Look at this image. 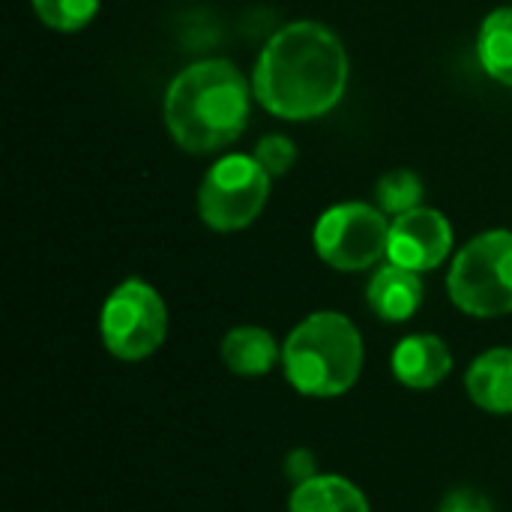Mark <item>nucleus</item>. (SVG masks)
I'll use <instances>...</instances> for the list:
<instances>
[{
  "instance_id": "6ab92c4d",
  "label": "nucleus",
  "mask_w": 512,
  "mask_h": 512,
  "mask_svg": "<svg viewBox=\"0 0 512 512\" xmlns=\"http://www.w3.org/2000/svg\"><path fill=\"white\" fill-rule=\"evenodd\" d=\"M285 474L291 477V483L294 486H300V483H306V480H312L315 474H318V468H315V456L309 453V450H291L288 453V459H285Z\"/></svg>"
},
{
  "instance_id": "7ed1b4c3",
  "label": "nucleus",
  "mask_w": 512,
  "mask_h": 512,
  "mask_svg": "<svg viewBox=\"0 0 512 512\" xmlns=\"http://www.w3.org/2000/svg\"><path fill=\"white\" fill-rule=\"evenodd\" d=\"M366 348L357 324L342 312H312L282 345L288 384L309 399L345 396L363 372Z\"/></svg>"
},
{
  "instance_id": "0eeeda50",
  "label": "nucleus",
  "mask_w": 512,
  "mask_h": 512,
  "mask_svg": "<svg viewBox=\"0 0 512 512\" xmlns=\"http://www.w3.org/2000/svg\"><path fill=\"white\" fill-rule=\"evenodd\" d=\"M312 243L327 267L342 273H360L387 258L390 219L378 204L342 201L318 216Z\"/></svg>"
},
{
  "instance_id": "f257e3e1",
  "label": "nucleus",
  "mask_w": 512,
  "mask_h": 512,
  "mask_svg": "<svg viewBox=\"0 0 512 512\" xmlns=\"http://www.w3.org/2000/svg\"><path fill=\"white\" fill-rule=\"evenodd\" d=\"M348 87L342 39L321 21H291L261 48L252 93L273 117L303 123L330 114Z\"/></svg>"
},
{
  "instance_id": "20e7f679",
  "label": "nucleus",
  "mask_w": 512,
  "mask_h": 512,
  "mask_svg": "<svg viewBox=\"0 0 512 512\" xmlns=\"http://www.w3.org/2000/svg\"><path fill=\"white\" fill-rule=\"evenodd\" d=\"M447 294L471 318L512 312V231H483L468 240L447 273Z\"/></svg>"
},
{
  "instance_id": "f8f14e48",
  "label": "nucleus",
  "mask_w": 512,
  "mask_h": 512,
  "mask_svg": "<svg viewBox=\"0 0 512 512\" xmlns=\"http://www.w3.org/2000/svg\"><path fill=\"white\" fill-rule=\"evenodd\" d=\"M222 360L237 378H264L282 363V348L273 333L255 324H240L222 339Z\"/></svg>"
},
{
  "instance_id": "dca6fc26",
  "label": "nucleus",
  "mask_w": 512,
  "mask_h": 512,
  "mask_svg": "<svg viewBox=\"0 0 512 512\" xmlns=\"http://www.w3.org/2000/svg\"><path fill=\"white\" fill-rule=\"evenodd\" d=\"M33 9L45 27L60 33H75L96 18L99 0H33Z\"/></svg>"
},
{
  "instance_id": "a211bd4d",
  "label": "nucleus",
  "mask_w": 512,
  "mask_h": 512,
  "mask_svg": "<svg viewBox=\"0 0 512 512\" xmlns=\"http://www.w3.org/2000/svg\"><path fill=\"white\" fill-rule=\"evenodd\" d=\"M438 512H495V507L486 498V492H480L474 486H456L444 495Z\"/></svg>"
},
{
  "instance_id": "1a4fd4ad",
  "label": "nucleus",
  "mask_w": 512,
  "mask_h": 512,
  "mask_svg": "<svg viewBox=\"0 0 512 512\" xmlns=\"http://www.w3.org/2000/svg\"><path fill=\"white\" fill-rule=\"evenodd\" d=\"M393 375L408 390H432L453 372V351L435 333H411L393 351Z\"/></svg>"
},
{
  "instance_id": "ddd939ff",
  "label": "nucleus",
  "mask_w": 512,
  "mask_h": 512,
  "mask_svg": "<svg viewBox=\"0 0 512 512\" xmlns=\"http://www.w3.org/2000/svg\"><path fill=\"white\" fill-rule=\"evenodd\" d=\"M288 512H372L366 492L339 474H315L294 486Z\"/></svg>"
},
{
  "instance_id": "f3484780",
  "label": "nucleus",
  "mask_w": 512,
  "mask_h": 512,
  "mask_svg": "<svg viewBox=\"0 0 512 512\" xmlns=\"http://www.w3.org/2000/svg\"><path fill=\"white\" fill-rule=\"evenodd\" d=\"M252 156L258 159V165H261L270 177H285V174L294 168V162H297V144H294L288 135L270 132V135H264V138L255 144Z\"/></svg>"
},
{
  "instance_id": "2eb2a0df",
  "label": "nucleus",
  "mask_w": 512,
  "mask_h": 512,
  "mask_svg": "<svg viewBox=\"0 0 512 512\" xmlns=\"http://www.w3.org/2000/svg\"><path fill=\"white\" fill-rule=\"evenodd\" d=\"M375 198H378V207L387 213V216H402L408 210H417L423 207V180L417 177V171L411 168H396L390 174H384L375 186Z\"/></svg>"
},
{
  "instance_id": "39448f33",
  "label": "nucleus",
  "mask_w": 512,
  "mask_h": 512,
  "mask_svg": "<svg viewBox=\"0 0 512 512\" xmlns=\"http://www.w3.org/2000/svg\"><path fill=\"white\" fill-rule=\"evenodd\" d=\"M99 336L111 357L138 363L153 357L168 336V306L144 279L120 282L102 303Z\"/></svg>"
},
{
  "instance_id": "f03ea898",
  "label": "nucleus",
  "mask_w": 512,
  "mask_h": 512,
  "mask_svg": "<svg viewBox=\"0 0 512 512\" xmlns=\"http://www.w3.org/2000/svg\"><path fill=\"white\" fill-rule=\"evenodd\" d=\"M252 96L243 72L231 60L207 57L189 63L165 90V129L186 153H216L243 135Z\"/></svg>"
},
{
  "instance_id": "9d476101",
  "label": "nucleus",
  "mask_w": 512,
  "mask_h": 512,
  "mask_svg": "<svg viewBox=\"0 0 512 512\" xmlns=\"http://www.w3.org/2000/svg\"><path fill=\"white\" fill-rule=\"evenodd\" d=\"M366 303L375 312V318H381L387 324L411 321L423 306V279H420V273L387 261L369 279Z\"/></svg>"
},
{
  "instance_id": "6e6552de",
  "label": "nucleus",
  "mask_w": 512,
  "mask_h": 512,
  "mask_svg": "<svg viewBox=\"0 0 512 512\" xmlns=\"http://www.w3.org/2000/svg\"><path fill=\"white\" fill-rule=\"evenodd\" d=\"M453 252V225L435 207H417L390 222L387 261L426 273L441 267Z\"/></svg>"
},
{
  "instance_id": "9b49d317",
  "label": "nucleus",
  "mask_w": 512,
  "mask_h": 512,
  "mask_svg": "<svg viewBox=\"0 0 512 512\" xmlns=\"http://www.w3.org/2000/svg\"><path fill=\"white\" fill-rule=\"evenodd\" d=\"M471 402L489 414H512V348L480 354L465 372Z\"/></svg>"
},
{
  "instance_id": "4468645a",
  "label": "nucleus",
  "mask_w": 512,
  "mask_h": 512,
  "mask_svg": "<svg viewBox=\"0 0 512 512\" xmlns=\"http://www.w3.org/2000/svg\"><path fill=\"white\" fill-rule=\"evenodd\" d=\"M477 57L489 78L512 87V6L486 15L477 36Z\"/></svg>"
},
{
  "instance_id": "423d86ee",
  "label": "nucleus",
  "mask_w": 512,
  "mask_h": 512,
  "mask_svg": "<svg viewBox=\"0 0 512 512\" xmlns=\"http://www.w3.org/2000/svg\"><path fill=\"white\" fill-rule=\"evenodd\" d=\"M273 177L258 165L252 153H225L216 159L198 189V216L219 234L249 228L267 198Z\"/></svg>"
}]
</instances>
